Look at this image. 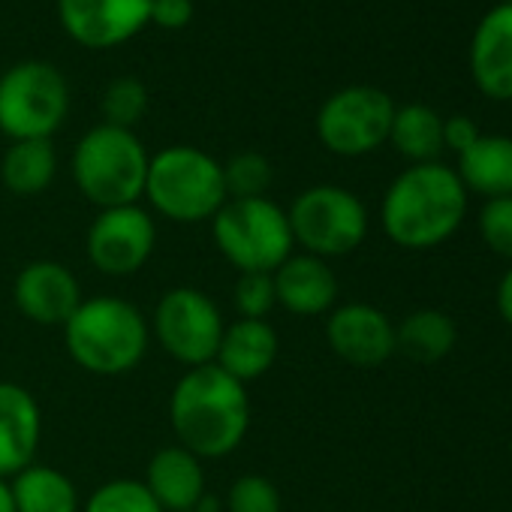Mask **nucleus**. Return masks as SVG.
Segmentation results:
<instances>
[{
	"instance_id": "nucleus-16",
	"label": "nucleus",
	"mask_w": 512,
	"mask_h": 512,
	"mask_svg": "<svg viewBox=\"0 0 512 512\" xmlns=\"http://www.w3.org/2000/svg\"><path fill=\"white\" fill-rule=\"evenodd\" d=\"M43 440V410L31 389L0 380V479H13L37 461Z\"/></svg>"
},
{
	"instance_id": "nucleus-17",
	"label": "nucleus",
	"mask_w": 512,
	"mask_h": 512,
	"mask_svg": "<svg viewBox=\"0 0 512 512\" xmlns=\"http://www.w3.org/2000/svg\"><path fill=\"white\" fill-rule=\"evenodd\" d=\"M278 308L293 317H323L338 302V278L332 266L311 253H293L272 272Z\"/></svg>"
},
{
	"instance_id": "nucleus-8",
	"label": "nucleus",
	"mask_w": 512,
	"mask_h": 512,
	"mask_svg": "<svg viewBox=\"0 0 512 512\" xmlns=\"http://www.w3.org/2000/svg\"><path fill=\"white\" fill-rule=\"evenodd\" d=\"M70 112V85L49 61H19L0 73V133L10 142L52 139Z\"/></svg>"
},
{
	"instance_id": "nucleus-11",
	"label": "nucleus",
	"mask_w": 512,
	"mask_h": 512,
	"mask_svg": "<svg viewBox=\"0 0 512 512\" xmlns=\"http://www.w3.org/2000/svg\"><path fill=\"white\" fill-rule=\"evenodd\" d=\"M157 250V223L148 208L118 205L100 208L85 232L88 263L106 278L139 275Z\"/></svg>"
},
{
	"instance_id": "nucleus-5",
	"label": "nucleus",
	"mask_w": 512,
	"mask_h": 512,
	"mask_svg": "<svg viewBox=\"0 0 512 512\" xmlns=\"http://www.w3.org/2000/svg\"><path fill=\"white\" fill-rule=\"evenodd\" d=\"M148 160L151 154L133 130L97 124L76 142L70 172L79 193L100 211L136 205L145 196Z\"/></svg>"
},
{
	"instance_id": "nucleus-12",
	"label": "nucleus",
	"mask_w": 512,
	"mask_h": 512,
	"mask_svg": "<svg viewBox=\"0 0 512 512\" xmlns=\"http://www.w3.org/2000/svg\"><path fill=\"white\" fill-rule=\"evenodd\" d=\"M64 34L94 52H109L151 25V0H58Z\"/></svg>"
},
{
	"instance_id": "nucleus-33",
	"label": "nucleus",
	"mask_w": 512,
	"mask_h": 512,
	"mask_svg": "<svg viewBox=\"0 0 512 512\" xmlns=\"http://www.w3.org/2000/svg\"><path fill=\"white\" fill-rule=\"evenodd\" d=\"M494 302H497V314H500L503 323L512 329V269L500 278L497 293H494Z\"/></svg>"
},
{
	"instance_id": "nucleus-36",
	"label": "nucleus",
	"mask_w": 512,
	"mask_h": 512,
	"mask_svg": "<svg viewBox=\"0 0 512 512\" xmlns=\"http://www.w3.org/2000/svg\"><path fill=\"white\" fill-rule=\"evenodd\" d=\"M509 455H512V443H509Z\"/></svg>"
},
{
	"instance_id": "nucleus-35",
	"label": "nucleus",
	"mask_w": 512,
	"mask_h": 512,
	"mask_svg": "<svg viewBox=\"0 0 512 512\" xmlns=\"http://www.w3.org/2000/svg\"><path fill=\"white\" fill-rule=\"evenodd\" d=\"M193 512H214V509H211V503H208V500H205V503H202V506H199V509H193Z\"/></svg>"
},
{
	"instance_id": "nucleus-13",
	"label": "nucleus",
	"mask_w": 512,
	"mask_h": 512,
	"mask_svg": "<svg viewBox=\"0 0 512 512\" xmlns=\"http://www.w3.org/2000/svg\"><path fill=\"white\" fill-rule=\"evenodd\" d=\"M82 299L85 296L76 272L58 260L25 263L13 281V305L34 326L64 329Z\"/></svg>"
},
{
	"instance_id": "nucleus-26",
	"label": "nucleus",
	"mask_w": 512,
	"mask_h": 512,
	"mask_svg": "<svg viewBox=\"0 0 512 512\" xmlns=\"http://www.w3.org/2000/svg\"><path fill=\"white\" fill-rule=\"evenodd\" d=\"M148 88L142 79L136 76H118L106 85L103 97H100V109H103V124H112V127H124V130H133L145 112H148Z\"/></svg>"
},
{
	"instance_id": "nucleus-23",
	"label": "nucleus",
	"mask_w": 512,
	"mask_h": 512,
	"mask_svg": "<svg viewBox=\"0 0 512 512\" xmlns=\"http://www.w3.org/2000/svg\"><path fill=\"white\" fill-rule=\"evenodd\" d=\"M392 148L413 163H434L443 154V115L425 103L395 106L389 127Z\"/></svg>"
},
{
	"instance_id": "nucleus-34",
	"label": "nucleus",
	"mask_w": 512,
	"mask_h": 512,
	"mask_svg": "<svg viewBox=\"0 0 512 512\" xmlns=\"http://www.w3.org/2000/svg\"><path fill=\"white\" fill-rule=\"evenodd\" d=\"M0 512H16L13 491H10V479H0Z\"/></svg>"
},
{
	"instance_id": "nucleus-1",
	"label": "nucleus",
	"mask_w": 512,
	"mask_h": 512,
	"mask_svg": "<svg viewBox=\"0 0 512 512\" xmlns=\"http://www.w3.org/2000/svg\"><path fill=\"white\" fill-rule=\"evenodd\" d=\"M169 425L178 446L202 461L232 455L250 431L247 386L214 362L187 368L169 395Z\"/></svg>"
},
{
	"instance_id": "nucleus-37",
	"label": "nucleus",
	"mask_w": 512,
	"mask_h": 512,
	"mask_svg": "<svg viewBox=\"0 0 512 512\" xmlns=\"http://www.w3.org/2000/svg\"><path fill=\"white\" fill-rule=\"evenodd\" d=\"M506 4H512V0H506Z\"/></svg>"
},
{
	"instance_id": "nucleus-32",
	"label": "nucleus",
	"mask_w": 512,
	"mask_h": 512,
	"mask_svg": "<svg viewBox=\"0 0 512 512\" xmlns=\"http://www.w3.org/2000/svg\"><path fill=\"white\" fill-rule=\"evenodd\" d=\"M476 139H479V127H476L473 118H467V115L443 118V148L461 154V151H467Z\"/></svg>"
},
{
	"instance_id": "nucleus-14",
	"label": "nucleus",
	"mask_w": 512,
	"mask_h": 512,
	"mask_svg": "<svg viewBox=\"0 0 512 512\" xmlns=\"http://www.w3.org/2000/svg\"><path fill=\"white\" fill-rule=\"evenodd\" d=\"M329 350L353 368H380L395 356V323L368 302L335 305L326 314Z\"/></svg>"
},
{
	"instance_id": "nucleus-9",
	"label": "nucleus",
	"mask_w": 512,
	"mask_h": 512,
	"mask_svg": "<svg viewBox=\"0 0 512 512\" xmlns=\"http://www.w3.org/2000/svg\"><path fill=\"white\" fill-rule=\"evenodd\" d=\"M151 338L184 368L211 365L226 329L217 302L199 287L166 290L151 314Z\"/></svg>"
},
{
	"instance_id": "nucleus-28",
	"label": "nucleus",
	"mask_w": 512,
	"mask_h": 512,
	"mask_svg": "<svg viewBox=\"0 0 512 512\" xmlns=\"http://www.w3.org/2000/svg\"><path fill=\"white\" fill-rule=\"evenodd\" d=\"M226 512H281V491L263 473L235 476L226 491Z\"/></svg>"
},
{
	"instance_id": "nucleus-22",
	"label": "nucleus",
	"mask_w": 512,
	"mask_h": 512,
	"mask_svg": "<svg viewBox=\"0 0 512 512\" xmlns=\"http://www.w3.org/2000/svg\"><path fill=\"white\" fill-rule=\"evenodd\" d=\"M16 512H82L76 482L52 464H28L10 479Z\"/></svg>"
},
{
	"instance_id": "nucleus-18",
	"label": "nucleus",
	"mask_w": 512,
	"mask_h": 512,
	"mask_svg": "<svg viewBox=\"0 0 512 512\" xmlns=\"http://www.w3.org/2000/svg\"><path fill=\"white\" fill-rule=\"evenodd\" d=\"M142 482L148 485L163 512H193L208 500L202 458H196L190 449L178 443L163 446L151 455Z\"/></svg>"
},
{
	"instance_id": "nucleus-31",
	"label": "nucleus",
	"mask_w": 512,
	"mask_h": 512,
	"mask_svg": "<svg viewBox=\"0 0 512 512\" xmlns=\"http://www.w3.org/2000/svg\"><path fill=\"white\" fill-rule=\"evenodd\" d=\"M193 0H151V25L160 31H181L193 22Z\"/></svg>"
},
{
	"instance_id": "nucleus-2",
	"label": "nucleus",
	"mask_w": 512,
	"mask_h": 512,
	"mask_svg": "<svg viewBox=\"0 0 512 512\" xmlns=\"http://www.w3.org/2000/svg\"><path fill=\"white\" fill-rule=\"evenodd\" d=\"M470 193L446 163H413L383 193L380 226L404 250H431L449 241L467 217Z\"/></svg>"
},
{
	"instance_id": "nucleus-7",
	"label": "nucleus",
	"mask_w": 512,
	"mask_h": 512,
	"mask_svg": "<svg viewBox=\"0 0 512 512\" xmlns=\"http://www.w3.org/2000/svg\"><path fill=\"white\" fill-rule=\"evenodd\" d=\"M287 220L296 247L326 263L359 250L371 226L365 202L338 184H314L302 190L287 208Z\"/></svg>"
},
{
	"instance_id": "nucleus-3",
	"label": "nucleus",
	"mask_w": 512,
	"mask_h": 512,
	"mask_svg": "<svg viewBox=\"0 0 512 512\" xmlns=\"http://www.w3.org/2000/svg\"><path fill=\"white\" fill-rule=\"evenodd\" d=\"M148 317L121 296L82 299L64 323L67 356L94 377H124L136 371L148 353Z\"/></svg>"
},
{
	"instance_id": "nucleus-24",
	"label": "nucleus",
	"mask_w": 512,
	"mask_h": 512,
	"mask_svg": "<svg viewBox=\"0 0 512 512\" xmlns=\"http://www.w3.org/2000/svg\"><path fill=\"white\" fill-rule=\"evenodd\" d=\"M455 341H458L455 323L437 308L413 311L395 326V353H404L410 362L419 365H434L446 359Z\"/></svg>"
},
{
	"instance_id": "nucleus-21",
	"label": "nucleus",
	"mask_w": 512,
	"mask_h": 512,
	"mask_svg": "<svg viewBox=\"0 0 512 512\" xmlns=\"http://www.w3.org/2000/svg\"><path fill=\"white\" fill-rule=\"evenodd\" d=\"M55 175H58V151L52 139L10 142L4 157H0V181L19 199L46 193Z\"/></svg>"
},
{
	"instance_id": "nucleus-6",
	"label": "nucleus",
	"mask_w": 512,
	"mask_h": 512,
	"mask_svg": "<svg viewBox=\"0 0 512 512\" xmlns=\"http://www.w3.org/2000/svg\"><path fill=\"white\" fill-rule=\"evenodd\" d=\"M211 238L217 253L238 275H272L287 256L296 253L287 208L269 196L226 199L211 217Z\"/></svg>"
},
{
	"instance_id": "nucleus-19",
	"label": "nucleus",
	"mask_w": 512,
	"mask_h": 512,
	"mask_svg": "<svg viewBox=\"0 0 512 512\" xmlns=\"http://www.w3.org/2000/svg\"><path fill=\"white\" fill-rule=\"evenodd\" d=\"M281 353L278 329L269 320H232L223 329L214 365L238 383H253L266 377Z\"/></svg>"
},
{
	"instance_id": "nucleus-10",
	"label": "nucleus",
	"mask_w": 512,
	"mask_h": 512,
	"mask_svg": "<svg viewBox=\"0 0 512 512\" xmlns=\"http://www.w3.org/2000/svg\"><path fill=\"white\" fill-rule=\"evenodd\" d=\"M395 100L374 85H347L323 100L314 130L320 145L338 157H365L389 142Z\"/></svg>"
},
{
	"instance_id": "nucleus-20",
	"label": "nucleus",
	"mask_w": 512,
	"mask_h": 512,
	"mask_svg": "<svg viewBox=\"0 0 512 512\" xmlns=\"http://www.w3.org/2000/svg\"><path fill=\"white\" fill-rule=\"evenodd\" d=\"M467 193L488 199L512 196V136L479 133V139L458 154L455 166Z\"/></svg>"
},
{
	"instance_id": "nucleus-25",
	"label": "nucleus",
	"mask_w": 512,
	"mask_h": 512,
	"mask_svg": "<svg viewBox=\"0 0 512 512\" xmlns=\"http://www.w3.org/2000/svg\"><path fill=\"white\" fill-rule=\"evenodd\" d=\"M82 512H163V509L142 479L118 476L97 485L88 494V500H82Z\"/></svg>"
},
{
	"instance_id": "nucleus-27",
	"label": "nucleus",
	"mask_w": 512,
	"mask_h": 512,
	"mask_svg": "<svg viewBox=\"0 0 512 512\" xmlns=\"http://www.w3.org/2000/svg\"><path fill=\"white\" fill-rule=\"evenodd\" d=\"M275 181V169L266 154L241 151L223 163V184L229 199H256L266 196Z\"/></svg>"
},
{
	"instance_id": "nucleus-15",
	"label": "nucleus",
	"mask_w": 512,
	"mask_h": 512,
	"mask_svg": "<svg viewBox=\"0 0 512 512\" xmlns=\"http://www.w3.org/2000/svg\"><path fill=\"white\" fill-rule=\"evenodd\" d=\"M470 79L482 97L512 100V4L491 7L470 37Z\"/></svg>"
},
{
	"instance_id": "nucleus-29",
	"label": "nucleus",
	"mask_w": 512,
	"mask_h": 512,
	"mask_svg": "<svg viewBox=\"0 0 512 512\" xmlns=\"http://www.w3.org/2000/svg\"><path fill=\"white\" fill-rule=\"evenodd\" d=\"M232 308L238 320H269V314L278 308L272 275L263 272L238 275L232 287Z\"/></svg>"
},
{
	"instance_id": "nucleus-30",
	"label": "nucleus",
	"mask_w": 512,
	"mask_h": 512,
	"mask_svg": "<svg viewBox=\"0 0 512 512\" xmlns=\"http://www.w3.org/2000/svg\"><path fill=\"white\" fill-rule=\"evenodd\" d=\"M479 235L491 253L512 263V196L488 199L479 211Z\"/></svg>"
},
{
	"instance_id": "nucleus-4",
	"label": "nucleus",
	"mask_w": 512,
	"mask_h": 512,
	"mask_svg": "<svg viewBox=\"0 0 512 512\" xmlns=\"http://www.w3.org/2000/svg\"><path fill=\"white\" fill-rule=\"evenodd\" d=\"M154 214L178 223H211V217L223 208L226 184L223 163L196 145H169L151 154L145 196Z\"/></svg>"
}]
</instances>
